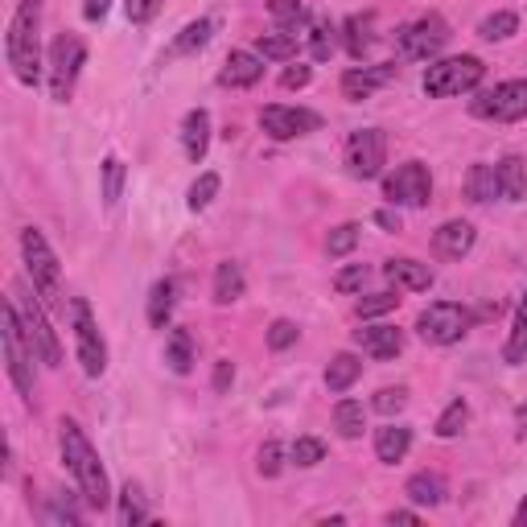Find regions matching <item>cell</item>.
<instances>
[{"label": "cell", "instance_id": "44dd1931", "mask_svg": "<svg viewBox=\"0 0 527 527\" xmlns=\"http://www.w3.org/2000/svg\"><path fill=\"white\" fill-rule=\"evenodd\" d=\"M462 190H466V198L470 202H495V198H503L499 194V169L495 165H470V173H466V182H462Z\"/></svg>", "mask_w": 527, "mask_h": 527}, {"label": "cell", "instance_id": "f907efd6", "mask_svg": "<svg viewBox=\"0 0 527 527\" xmlns=\"http://www.w3.org/2000/svg\"><path fill=\"white\" fill-rule=\"evenodd\" d=\"M309 79H313V70H309V66H289L285 75H280V87L297 91V87H309Z\"/></svg>", "mask_w": 527, "mask_h": 527}, {"label": "cell", "instance_id": "d590c367", "mask_svg": "<svg viewBox=\"0 0 527 527\" xmlns=\"http://www.w3.org/2000/svg\"><path fill=\"white\" fill-rule=\"evenodd\" d=\"M346 50L350 58H363L371 50V17H346Z\"/></svg>", "mask_w": 527, "mask_h": 527}, {"label": "cell", "instance_id": "5bb4252c", "mask_svg": "<svg viewBox=\"0 0 527 527\" xmlns=\"http://www.w3.org/2000/svg\"><path fill=\"white\" fill-rule=\"evenodd\" d=\"M260 128L272 140H293V136H305L313 128H322V116L305 112V108H285V103H268V108L260 112Z\"/></svg>", "mask_w": 527, "mask_h": 527}, {"label": "cell", "instance_id": "816d5d0a", "mask_svg": "<svg viewBox=\"0 0 527 527\" xmlns=\"http://www.w3.org/2000/svg\"><path fill=\"white\" fill-rule=\"evenodd\" d=\"M235 383V367H231V359H219L215 363V392H227Z\"/></svg>", "mask_w": 527, "mask_h": 527}, {"label": "cell", "instance_id": "2e32d148", "mask_svg": "<svg viewBox=\"0 0 527 527\" xmlns=\"http://www.w3.org/2000/svg\"><path fill=\"white\" fill-rule=\"evenodd\" d=\"M355 346L363 350V355L388 363V359H396L404 350V330H396V326H363V330H355Z\"/></svg>", "mask_w": 527, "mask_h": 527}, {"label": "cell", "instance_id": "9a60e30c", "mask_svg": "<svg viewBox=\"0 0 527 527\" xmlns=\"http://www.w3.org/2000/svg\"><path fill=\"white\" fill-rule=\"evenodd\" d=\"M396 62H375V66H355V70H346L342 75V95L346 99H371L379 87H388L396 79Z\"/></svg>", "mask_w": 527, "mask_h": 527}, {"label": "cell", "instance_id": "484cf974", "mask_svg": "<svg viewBox=\"0 0 527 527\" xmlns=\"http://www.w3.org/2000/svg\"><path fill=\"white\" fill-rule=\"evenodd\" d=\"M165 363H169L173 375H190V367H194V338H190V330H169Z\"/></svg>", "mask_w": 527, "mask_h": 527}, {"label": "cell", "instance_id": "8d00e7d4", "mask_svg": "<svg viewBox=\"0 0 527 527\" xmlns=\"http://www.w3.org/2000/svg\"><path fill=\"white\" fill-rule=\"evenodd\" d=\"M515 29H519V17H515V13H490V17H482V25H478V33H482L486 42H507Z\"/></svg>", "mask_w": 527, "mask_h": 527}, {"label": "cell", "instance_id": "e0dca14e", "mask_svg": "<svg viewBox=\"0 0 527 527\" xmlns=\"http://www.w3.org/2000/svg\"><path fill=\"white\" fill-rule=\"evenodd\" d=\"M264 79V58L252 50H231L223 70H219V83L223 87H256Z\"/></svg>", "mask_w": 527, "mask_h": 527}, {"label": "cell", "instance_id": "52a82bcc", "mask_svg": "<svg viewBox=\"0 0 527 527\" xmlns=\"http://www.w3.org/2000/svg\"><path fill=\"white\" fill-rule=\"evenodd\" d=\"M70 326H75V350H79V367L87 379H99L103 371H108V342H103L99 334V322L95 313L83 297L70 301Z\"/></svg>", "mask_w": 527, "mask_h": 527}, {"label": "cell", "instance_id": "681fc988", "mask_svg": "<svg viewBox=\"0 0 527 527\" xmlns=\"http://www.w3.org/2000/svg\"><path fill=\"white\" fill-rule=\"evenodd\" d=\"M46 519H50V523H83V511L70 503V499H54L50 511H46Z\"/></svg>", "mask_w": 527, "mask_h": 527}, {"label": "cell", "instance_id": "ba28073f", "mask_svg": "<svg viewBox=\"0 0 527 527\" xmlns=\"http://www.w3.org/2000/svg\"><path fill=\"white\" fill-rule=\"evenodd\" d=\"M33 342L25 338V326H21V313L13 305V297L5 301V359H9V379L17 383V392L33 404Z\"/></svg>", "mask_w": 527, "mask_h": 527}, {"label": "cell", "instance_id": "f546056e", "mask_svg": "<svg viewBox=\"0 0 527 527\" xmlns=\"http://www.w3.org/2000/svg\"><path fill=\"white\" fill-rule=\"evenodd\" d=\"M243 297V268L235 264V260H223L219 268H215V301L219 305H231V301H239Z\"/></svg>", "mask_w": 527, "mask_h": 527}, {"label": "cell", "instance_id": "ab89813d", "mask_svg": "<svg viewBox=\"0 0 527 527\" xmlns=\"http://www.w3.org/2000/svg\"><path fill=\"white\" fill-rule=\"evenodd\" d=\"M215 194H219V173H202V178L190 186V194H186V206L190 210H206L210 202H215Z\"/></svg>", "mask_w": 527, "mask_h": 527}, {"label": "cell", "instance_id": "ffe728a7", "mask_svg": "<svg viewBox=\"0 0 527 527\" xmlns=\"http://www.w3.org/2000/svg\"><path fill=\"white\" fill-rule=\"evenodd\" d=\"M182 149H186L190 161L206 157V149H210V116H206V108L186 112V120H182Z\"/></svg>", "mask_w": 527, "mask_h": 527}, {"label": "cell", "instance_id": "f6af8a7d", "mask_svg": "<svg viewBox=\"0 0 527 527\" xmlns=\"http://www.w3.org/2000/svg\"><path fill=\"white\" fill-rule=\"evenodd\" d=\"M309 50H313V58H318V62H326V58L334 54V29H330L326 21L313 25V33H309Z\"/></svg>", "mask_w": 527, "mask_h": 527}, {"label": "cell", "instance_id": "f1b7e54d", "mask_svg": "<svg viewBox=\"0 0 527 527\" xmlns=\"http://www.w3.org/2000/svg\"><path fill=\"white\" fill-rule=\"evenodd\" d=\"M268 17L276 21L280 33H297L309 25V9L301 5V0H272L268 5Z\"/></svg>", "mask_w": 527, "mask_h": 527}, {"label": "cell", "instance_id": "f35d334b", "mask_svg": "<svg viewBox=\"0 0 527 527\" xmlns=\"http://www.w3.org/2000/svg\"><path fill=\"white\" fill-rule=\"evenodd\" d=\"M124 194V161L120 157H108L103 161V202L116 206Z\"/></svg>", "mask_w": 527, "mask_h": 527}, {"label": "cell", "instance_id": "7bdbcfd3", "mask_svg": "<svg viewBox=\"0 0 527 527\" xmlns=\"http://www.w3.org/2000/svg\"><path fill=\"white\" fill-rule=\"evenodd\" d=\"M256 466H260L264 478H276L280 470H285V445H280V441H264V445H260V462H256Z\"/></svg>", "mask_w": 527, "mask_h": 527}, {"label": "cell", "instance_id": "3957f363", "mask_svg": "<svg viewBox=\"0 0 527 527\" xmlns=\"http://www.w3.org/2000/svg\"><path fill=\"white\" fill-rule=\"evenodd\" d=\"M21 256H25V272H29V285L46 305L54 309H66V297H62V268H58V256L50 252V243L38 227H25L21 231Z\"/></svg>", "mask_w": 527, "mask_h": 527}, {"label": "cell", "instance_id": "74e56055", "mask_svg": "<svg viewBox=\"0 0 527 527\" xmlns=\"http://www.w3.org/2000/svg\"><path fill=\"white\" fill-rule=\"evenodd\" d=\"M289 458H293V466L309 470V466H318V462L326 458V445H322L318 437H297L293 449H289Z\"/></svg>", "mask_w": 527, "mask_h": 527}, {"label": "cell", "instance_id": "6da1fadb", "mask_svg": "<svg viewBox=\"0 0 527 527\" xmlns=\"http://www.w3.org/2000/svg\"><path fill=\"white\" fill-rule=\"evenodd\" d=\"M58 445H62V462H66L70 474H75L79 495L87 499V507L103 511L112 503V482H108V470H103V462H99V453L91 449V441L83 437V429L75 425V420H62L58 425Z\"/></svg>", "mask_w": 527, "mask_h": 527}, {"label": "cell", "instance_id": "30bf717a", "mask_svg": "<svg viewBox=\"0 0 527 527\" xmlns=\"http://www.w3.org/2000/svg\"><path fill=\"white\" fill-rule=\"evenodd\" d=\"M470 112L478 120H499V124L527 120V79H507L499 87L482 91L478 99H470Z\"/></svg>", "mask_w": 527, "mask_h": 527}, {"label": "cell", "instance_id": "4fadbf2b", "mask_svg": "<svg viewBox=\"0 0 527 527\" xmlns=\"http://www.w3.org/2000/svg\"><path fill=\"white\" fill-rule=\"evenodd\" d=\"M383 161H388V140H383L379 128H359L355 136L346 140V165L355 178L371 182L383 173Z\"/></svg>", "mask_w": 527, "mask_h": 527}, {"label": "cell", "instance_id": "9f6ffc18", "mask_svg": "<svg viewBox=\"0 0 527 527\" xmlns=\"http://www.w3.org/2000/svg\"><path fill=\"white\" fill-rule=\"evenodd\" d=\"M515 420H519V433L527 437V404H519V408H515Z\"/></svg>", "mask_w": 527, "mask_h": 527}, {"label": "cell", "instance_id": "4dcf8cb0", "mask_svg": "<svg viewBox=\"0 0 527 527\" xmlns=\"http://www.w3.org/2000/svg\"><path fill=\"white\" fill-rule=\"evenodd\" d=\"M334 429H338L346 441L363 437V429H367V412H363V404H359V400H338V408H334Z\"/></svg>", "mask_w": 527, "mask_h": 527}, {"label": "cell", "instance_id": "b9f144b4", "mask_svg": "<svg viewBox=\"0 0 527 527\" xmlns=\"http://www.w3.org/2000/svg\"><path fill=\"white\" fill-rule=\"evenodd\" d=\"M396 305H400L396 293H371V297H359L355 313H359V318H379V313H392Z\"/></svg>", "mask_w": 527, "mask_h": 527}, {"label": "cell", "instance_id": "d6986e66", "mask_svg": "<svg viewBox=\"0 0 527 527\" xmlns=\"http://www.w3.org/2000/svg\"><path fill=\"white\" fill-rule=\"evenodd\" d=\"M433 248H437L445 260H462V256L474 248V227H470L466 219L445 223V227L433 235Z\"/></svg>", "mask_w": 527, "mask_h": 527}, {"label": "cell", "instance_id": "5b68a950", "mask_svg": "<svg viewBox=\"0 0 527 527\" xmlns=\"http://www.w3.org/2000/svg\"><path fill=\"white\" fill-rule=\"evenodd\" d=\"M486 75L482 58L474 54H458V58H441V62H429L425 70V95L433 99H449V95H462V91H474Z\"/></svg>", "mask_w": 527, "mask_h": 527}, {"label": "cell", "instance_id": "bcb514c9", "mask_svg": "<svg viewBox=\"0 0 527 527\" xmlns=\"http://www.w3.org/2000/svg\"><path fill=\"white\" fill-rule=\"evenodd\" d=\"M297 338H301V330H297L289 318H280V322L268 326V346H272V350H289Z\"/></svg>", "mask_w": 527, "mask_h": 527}, {"label": "cell", "instance_id": "836d02e7", "mask_svg": "<svg viewBox=\"0 0 527 527\" xmlns=\"http://www.w3.org/2000/svg\"><path fill=\"white\" fill-rule=\"evenodd\" d=\"M210 38H215V21H190L182 33H178V42H173V50L178 54H194V50H202Z\"/></svg>", "mask_w": 527, "mask_h": 527}, {"label": "cell", "instance_id": "60d3db41", "mask_svg": "<svg viewBox=\"0 0 527 527\" xmlns=\"http://www.w3.org/2000/svg\"><path fill=\"white\" fill-rule=\"evenodd\" d=\"M355 243H359V227H355V223H342V227L330 231L326 252H330V256H350V252H355Z\"/></svg>", "mask_w": 527, "mask_h": 527}, {"label": "cell", "instance_id": "11a10c76", "mask_svg": "<svg viewBox=\"0 0 527 527\" xmlns=\"http://www.w3.org/2000/svg\"><path fill=\"white\" fill-rule=\"evenodd\" d=\"M388 523H420L416 511H388Z\"/></svg>", "mask_w": 527, "mask_h": 527}, {"label": "cell", "instance_id": "8fae6325", "mask_svg": "<svg viewBox=\"0 0 527 527\" xmlns=\"http://www.w3.org/2000/svg\"><path fill=\"white\" fill-rule=\"evenodd\" d=\"M445 42H449V25L437 13L416 17L396 29V50H400V58H412V62H429L433 54L445 50Z\"/></svg>", "mask_w": 527, "mask_h": 527}, {"label": "cell", "instance_id": "d4e9b609", "mask_svg": "<svg viewBox=\"0 0 527 527\" xmlns=\"http://www.w3.org/2000/svg\"><path fill=\"white\" fill-rule=\"evenodd\" d=\"M173 305H178V285H173V280H157V285L149 289V326L153 330L169 326Z\"/></svg>", "mask_w": 527, "mask_h": 527}, {"label": "cell", "instance_id": "83f0119b", "mask_svg": "<svg viewBox=\"0 0 527 527\" xmlns=\"http://www.w3.org/2000/svg\"><path fill=\"white\" fill-rule=\"evenodd\" d=\"M495 169H499V194L507 202H523V194H527V169H523V161L519 157H503Z\"/></svg>", "mask_w": 527, "mask_h": 527}, {"label": "cell", "instance_id": "4316f807", "mask_svg": "<svg viewBox=\"0 0 527 527\" xmlns=\"http://www.w3.org/2000/svg\"><path fill=\"white\" fill-rule=\"evenodd\" d=\"M503 363H511V367L527 363V293L515 309V322H511V334H507V346H503Z\"/></svg>", "mask_w": 527, "mask_h": 527}, {"label": "cell", "instance_id": "ac0fdd59", "mask_svg": "<svg viewBox=\"0 0 527 527\" xmlns=\"http://www.w3.org/2000/svg\"><path fill=\"white\" fill-rule=\"evenodd\" d=\"M383 272H388V280H392L396 289H408V293L433 289V268L420 264V260H388V264H383Z\"/></svg>", "mask_w": 527, "mask_h": 527}, {"label": "cell", "instance_id": "ee69618b", "mask_svg": "<svg viewBox=\"0 0 527 527\" xmlns=\"http://www.w3.org/2000/svg\"><path fill=\"white\" fill-rule=\"evenodd\" d=\"M367 276H371L367 264H350V268H342V272L334 276V289H338V293H359V289L367 285Z\"/></svg>", "mask_w": 527, "mask_h": 527}, {"label": "cell", "instance_id": "e575fe53", "mask_svg": "<svg viewBox=\"0 0 527 527\" xmlns=\"http://www.w3.org/2000/svg\"><path fill=\"white\" fill-rule=\"evenodd\" d=\"M149 519V507H145V495L128 482L124 486V495H120V527H140Z\"/></svg>", "mask_w": 527, "mask_h": 527}, {"label": "cell", "instance_id": "7c38bea8", "mask_svg": "<svg viewBox=\"0 0 527 527\" xmlns=\"http://www.w3.org/2000/svg\"><path fill=\"white\" fill-rule=\"evenodd\" d=\"M429 194H433V178H429V165H420V161H404L383 182V198L392 206H425Z\"/></svg>", "mask_w": 527, "mask_h": 527}, {"label": "cell", "instance_id": "7402d4cb", "mask_svg": "<svg viewBox=\"0 0 527 527\" xmlns=\"http://www.w3.org/2000/svg\"><path fill=\"white\" fill-rule=\"evenodd\" d=\"M408 449H412V429H404V425H388V429L375 433V453H379V462L396 466V462L408 458Z\"/></svg>", "mask_w": 527, "mask_h": 527}, {"label": "cell", "instance_id": "6f0895ef", "mask_svg": "<svg viewBox=\"0 0 527 527\" xmlns=\"http://www.w3.org/2000/svg\"><path fill=\"white\" fill-rule=\"evenodd\" d=\"M515 523H519V527H527V499L519 503V511H515Z\"/></svg>", "mask_w": 527, "mask_h": 527}, {"label": "cell", "instance_id": "f5cc1de1", "mask_svg": "<svg viewBox=\"0 0 527 527\" xmlns=\"http://www.w3.org/2000/svg\"><path fill=\"white\" fill-rule=\"evenodd\" d=\"M108 9H112V0H83V17L87 21H103Z\"/></svg>", "mask_w": 527, "mask_h": 527}, {"label": "cell", "instance_id": "277c9868", "mask_svg": "<svg viewBox=\"0 0 527 527\" xmlns=\"http://www.w3.org/2000/svg\"><path fill=\"white\" fill-rule=\"evenodd\" d=\"M470 330H474V313L458 301H433L429 309H420V318H416V334L429 346H453Z\"/></svg>", "mask_w": 527, "mask_h": 527}, {"label": "cell", "instance_id": "7a4b0ae2", "mask_svg": "<svg viewBox=\"0 0 527 527\" xmlns=\"http://www.w3.org/2000/svg\"><path fill=\"white\" fill-rule=\"evenodd\" d=\"M38 25H42V0H21L9 33H5V54L21 87H38L42 75V42H38Z\"/></svg>", "mask_w": 527, "mask_h": 527}, {"label": "cell", "instance_id": "db71d44e", "mask_svg": "<svg viewBox=\"0 0 527 527\" xmlns=\"http://www.w3.org/2000/svg\"><path fill=\"white\" fill-rule=\"evenodd\" d=\"M375 223L383 231H400V215H396V210H375Z\"/></svg>", "mask_w": 527, "mask_h": 527}, {"label": "cell", "instance_id": "c3c4849f", "mask_svg": "<svg viewBox=\"0 0 527 527\" xmlns=\"http://www.w3.org/2000/svg\"><path fill=\"white\" fill-rule=\"evenodd\" d=\"M124 13H128L132 25H145L161 13V0H124Z\"/></svg>", "mask_w": 527, "mask_h": 527}, {"label": "cell", "instance_id": "7dc6e473", "mask_svg": "<svg viewBox=\"0 0 527 527\" xmlns=\"http://www.w3.org/2000/svg\"><path fill=\"white\" fill-rule=\"evenodd\" d=\"M404 404H408V392H404V388H383V392H375V400H371V408L383 412V416H396Z\"/></svg>", "mask_w": 527, "mask_h": 527}, {"label": "cell", "instance_id": "1f68e13d", "mask_svg": "<svg viewBox=\"0 0 527 527\" xmlns=\"http://www.w3.org/2000/svg\"><path fill=\"white\" fill-rule=\"evenodd\" d=\"M256 54L260 58H272V62L297 58V33H264V38L256 42Z\"/></svg>", "mask_w": 527, "mask_h": 527}, {"label": "cell", "instance_id": "8992f818", "mask_svg": "<svg viewBox=\"0 0 527 527\" xmlns=\"http://www.w3.org/2000/svg\"><path fill=\"white\" fill-rule=\"evenodd\" d=\"M87 62V46L79 33H58V38L50 42V99L66 103L70 95H75V83H79V70Z\"/></svg>", "mask_w": 527, "mask_h": 527}, {"label": "cell", "instance_id": "9c48e42d", "mask_svg": "<svg viewBox=\"0 0 527 527\" xmlns=\"http://www.w3.org/2000/svg\"><path fill=\"white\" fill-rule=\"evenodd\" d=\"M13 305H17V313H21L25 338L33 342V350H38V359H42L46 367H58V363H62V342H58V334H54L50 322H46L42 301L33 297L29 289H17V293H13Z\"/></svg>", "mask_w": 527, "mask_h": 527}, {"label": "cell", "instance_id": "603a6c76", "mask_svg": "<svg viewBox=\"0 0 527 527\" xmlns=\"http://www.w3.org/2000/svg\"><path fill=\"white\" fill-rule=\"evenodd\" d=\"M359 375H363V363L350 355V350H342V355H334L330 367H326V388H330L334 396H342V392L355 388Z\"/></svg>", "mask_w": 527, "mask_h": 527}, {"label": "cell", "instance_id": "cb8c5ba5", "mask_svg": "<svg viewBox=\"0 0 527 527\" xmlns=\"http://www.w3.org/2000/svg\"><path fill=\"white\" fill-rule=\"evenodd\" d=\"M404 495H408L412 503H420V507H437V503H445V478L433 474V470H420V474L408 478Z\"/></svg>", "mask_w": 527, "mask_h": 527}, {"label": "cell", "instance_id": "d6a6232c", "mask_svg": "<svg viewBox=\"0 0 527 527\" xmlns=\"http://www.w3.org/2000/svg\"><path fill=\"white\" fill-rule=\"evenodd\" d=\"M466 425H470V404H466V400H453V404L437 416V429H433V433H437L441 441H449V437H458Z\"/></svg>", "mask_w": 527, "mask_h": 527}]
</instances>
